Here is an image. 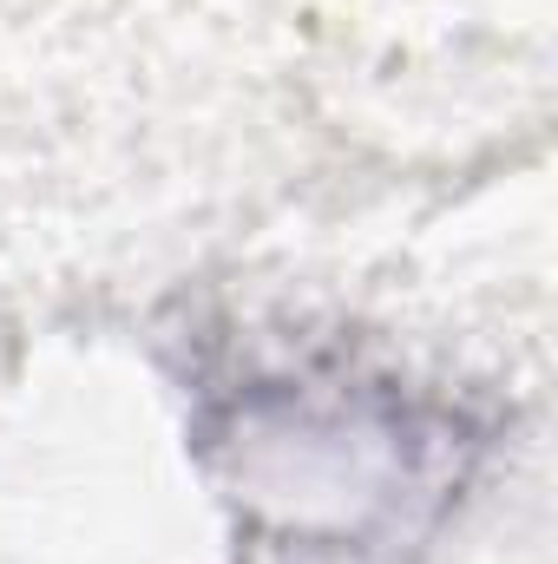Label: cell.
<instances>
[{
    "mask_svg": "<svg viewBox=\"0 0 558 564\" xmlns=\"http://www.w3.org/2000/svg\"><path fill=\"white\" fill-rule=\"evenodd\" d=\"M204 446L250 564H415L480 459L466 414L362 368H250L211 388Z\"/></svg>",
    "mask_w": 558,
    "mask_h": 564,
    "instance_id": "cell-1",
    "label": "cell"
}]
</instances>
